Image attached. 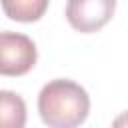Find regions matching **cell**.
<instances>
[{
	"instance_id": "3",
	"label": "cell",
	"mask_w": 128,
	"mask_h": 128,
	"mask_svg": "<svg viewBox=\"0 0 128 128\" xmlns=\"http://www.w3.org/2000/svg\"><path fill=\"white\" fill-rule=\"evenodd\" d=\"M114 8V0H70L66 4V18L72 28L94 32L112 18Z\"/></svg>"
},
{
	"instance_id": "6",
	"label": "cell",
	"mask_w": 128,
	"mask_h": 128,
	"mask_svg": "<svg viewBox=\"0 0 128 128\" xmlns=\"http://www.w3.org/2000/svg\"><path fill=\"white\" fill-rule=\"evenodd\" d=\"M110 128H128V110L122 112V114H118L114 118V122H112Z\"/></svg>"
},
{
	"instance_id": "2",
	"label": "cell",
	"mask_w": 128,
	"mask_h": 128,
	"mask_svg": "<svg viewBox=\"0 0 128 128\" xmlns=\"http://www.w3.org/2000/svg\"><path fill=\"white\" fill-rule=\"evenodd\" d=\"M38 52L32 38L20 32H0V74L22 76L36 64Z\"/></svg>"
},
{
	"instance_id": "1",
	"label": "cell",
	"mask_w": 128,
	"mask_h": 128,
	"mask_svg": "<svg viewBox=\"0 0 128 128\" xmlns=\"http://www.w3.org/2000/svg\"><path fill=\"white\" fill-rule=\"evenodd\" d=\"M38 112L48 128H78L90 112V98L74 80H50L38 94Z\"/></svg>"
},
{
	"instance_id": "4",
	"label": "cell",
	"mask_w": 128,
	"mask_h": 128,
	"mask_svg": "<svg viewBox=\"0 0 128 128\" xmlns=\"http://www.w3.org/2000/svg\"><path fill=\"white\" fill-rule=\"evenodd\" d=\"M26 104L12 90H0V128H24Z\"/></svg>"
},
{
	"instance_id": "5",
	"label": "cell",
	"mask_w": 128,
	"mask_h": 128,
	"mask_svg": "<svg viewBox=\"0 0 128 128\" xmlns=\"http://www.w3.org/2000/svg\"><path fill=\"white\" fill-rule=\"evenodd\" d=\"M48 8L46 0H4L2 10L18 22H36Z\"/></svg>"
}]
</instances>
